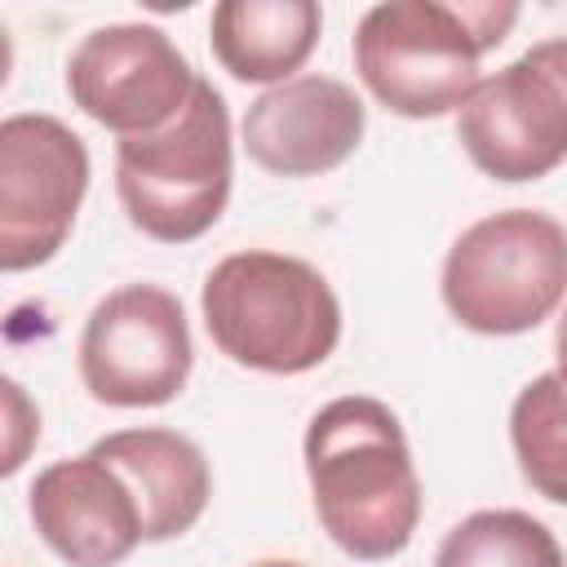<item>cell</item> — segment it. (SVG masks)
<instances>
[{
	"instance_id": "obj_12",
	"label": "cell",
	"mask_w": 567,
	"mask_h": 567,
	"mask_svg": "<svg viewBox=\"0 0 567 567\" xmlns=\"http://www.w3.org/2000/svg\"><path fill=\"white\" fill-rule=\"evenodd\" d=\"M93 452L128 483L142 509L146 540H173L199 523L213 496V474L204 452L186 434L142 425V430H120L97 439Z\"/></svg>"
},
{
	"instance_id": "obj_8",
	"label": "cell",
	"mask_w": 567,
	"mask_h": 567,
	"mask_svg": "<svg viewBox=\"0 0 567 567\" xmlns=\"http://www.w3.org/2000/svg\"><path fill=\"white\" fill-rule=\"evenodd\" d=\"M89 190V151L53 115L0 124V270L44 266L71 235Z\"/></svg>"
},
{
	"instance_id": "obj_11",
	"label": "cell",
	"mask_w": 567,
	"mask_h": 567,
	"mask_svg": "<svg viewBox=\"0 0 567 567\" xmlns=\"http://www.w3.org/2000/svg\"><path fill=\"white\" fill-rule=\"evenodd\" d=\"M31 523L40 540L71 567H120L146 540L128 483L93 447L35 474Z\"/></svg>"
},
{
	"instance_id": "obj_2",
	"label": "cell",
	"mask_w": 567,
	"mask_h": 567,
	"mask_svg": "<svg viewBox=\"0 0 567 567\" xmlns=\"http://www.w3.org/2000/svg\"><path fill=\"white\" fill-rule=\"evenodd\" d=\"M518 22L492 0H385L354 27V71L368 93L408 120L461 111L478 89V58Z\"/></svg>"
},
{
	"instance_id": "obj_10",
	"label": "cell",
	"mask_w": 567,
	"mask_h": 567,
	"mask_svg": "<svg viewBox=\"0 0 567 567\" xmlns=\"http://www.w3.org/2000/svg\"><path fill=\"white\" fill-rule=\"evenodd\" d=\"M368 111L332 75H292L266 89L244 115V151L275 177H319L354 155Z\"/></svg>"
},
{
	"instance_id": "obj_14",
	"label": "cell",
	"mask_w": 567,
	"mask_h": 567,
	"mask_svg": "<svg viewBox=\"0 0 567 567\" xmlns=\"http://www.w3.org/2000/svg\"><path fill=\"white\" fill-rule=\"evenodd\" d=\"M509 443L523 478L554 505H567V381L532 377L509 408Z\"/></svg>"
},
{
	"instance_id": "obj_15",
	"label": "cell",
	"mask_w": 567,
	"mask_h": 567,
	"mask_svg": "<svg viewBox=\"0 0 567 567\" xmlns=\"http://www.w3.org/2000/svg\"><path fill=\"white\" fill-rule=\"evenodd\" d=\"M434 567H567V558L540 518L523 509H478L443 536Z\"/></svg>"
},
{
	"instance_id": "obj_9",
	"label": "cell",
	"mask_w": 567,
	"mask_h": 567,
	"mask_svg": "<svg viewBox=\"0 0 567 567\" xmlns=\"http://www.w3.org/2000/svg\"><path fill=\"white\" fill-rule=\"evenodd\" d=\"M199 75L186 53L151 22H115L89 31L66 62L71 102L120 137H146L173 124Z\"/></svg>"
},
{
	"instance_id": "obj_16",
	"label": "cell",
	"mask_w": 567,
	"mask_h": 567,
	"mask_svg": "<svg viewBox=\"0 0 567 567\" xmlns=\"http://www.w3.org/2000/svg\"><path fill=\"white\" fill-rule=\"evenodd\" d=\"M554 359H558V377L567 381V310H563L558 332H554Z\"/></svg>"
},
{
	"instance_id": "obj_13",
	"label": "cell",
	"mask_w": 567,
	"mask_h": 567,
	"mask_svg": "<svg viewBox=\"0 0 567 567\" xmlns=\"http://www.w3.org/2000/svg\"><path fill=\"white\" fill-rule=\"evenodd\" d=\"M315 0H221L208 18L213 58L244 84H284L319 44Z\"/></svg>"
},
{
	"instance_id": "obj_5",
	"label": "cell",
	"mask_w": 567,
	"mask_h": 567,
	"mask_svg": "<svg viewBox=\"0 0 567 567\" xmlns=\"http://www.w3.org/2000/svg\"><path fill=\"white\" fill-rule=\"evenodd\" d=\"M567 292V226L536 208H505L447 248L443 306L483 337H514L545 323Z\"/></svg>"
},
{
	"instance_id": "obj_3",
	"label": "cell",
	"mask_w": 567,
	"mask_h": 567,
	"mask_svg": "<svg viewBox=\"0 0 567 567\" xmlns=\"http://www.w3.org/2000/svg\"><path fill=\"white\" fill-rule=\"evenodd\" d=\"M213 346L239 368L310 372L341 341V301L301 257L248 248L213 266L199 292Z\"/></svg>"
},
{
	"instance_id": "obj_6",
	"label": "cell",
	"mask_w": 567,
	"mask_h": 567,
	"mask_svg": "<svg viewBox=\"0 0 567 567\" xmlns=\"http://www.w3.org/2000/svg\"><path fill=\"white\" fill-rule=\"evenodd\" d=\"M456 142L496 182H536L567 159V35L478 80L456 111Z\"/></svg>"
},
{
	"instance_id": "obj_7",
	"label": "cell",
	"mask_w": 567,
	"mask_h": 567,
	"mask_svg": "<svg viewBox=\"0 0 567 567\" xmlns=\"http://www.w3.org/2000/svg\"><path fill=\"white\" fill-rule=\"evenodd\" d=\"M190 359L186 310L155 284L106 292L80 332V381L106 408H159L177 399Z\"/></svg>"
},
{
	"instance_id": "obj_17",
	"label": "cell",
	"mask_w": 567,
	"mask_h": 567,
	"mask_svg": "<svg viewBox=\"0 0 567 567\" xmlns=\"http://www.w3.org/2000/svg\"><path fill=\"white\" fill-rule=\"evenodd\" d=\"M252 567H301V563H292V558H261V563H252Z\"/></svg>"
},
{
	"instance_id": "obj_4",
	"label": "cell",
	"mask_w": 567,
	"mask_h": 567,
	"mask_svg": "<svg viewBox=\"0 0 567 567\" xmlns=\"http://www.w3.org/2000/svg\"><path fill=\"white\" fill-rule=\"evenodd\" d=\"M235 177L226 97L199 80L186 111L146 137H120L115 190L128 221L159 244H190L221 217Z\"/></svg>"
},
{
	"instance_id": "obj_1",
	"label": "cell",
	"mask_w": 567,
	"mask_h": 567,
	"mask_svg": "<svg viewBox=\"0 0 567 567\" xmlns=\"http://www.w3.org/2000/svg\"><path fill=\"white\" fill-rule=\"evenodd\" d=\"M306 478L337 549L359 563L408 549L421 523V478L408 434L381 399L346 394L310 416Z\"/></svg>"
}]
</instances>
